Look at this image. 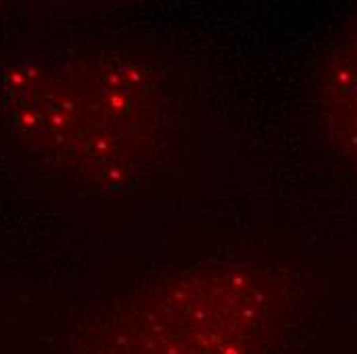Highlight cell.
Listing matches in <instances>:
<instances>
[{"mask_svg":"<svg viewBox=\"0 0 357 354\" xmlns=\"http://www.w3.org/2000/svg\"><path fill=\"white\" fill-rule=\"evenodd\" d=\"M8 121L23 142L91 175L132 166L148 123V86L132 68L80 62L70 72L21 66L4 86Z\"/></svg>","mask_w":357,"mask_h":354,"instance_id":"1","label":"cell"},{"mask_svg":"<svg viewBox=\"0 0 357 354\" xmlns=\"http://www.w3.org/2000/svg\"><path fill=\"white\" fill-rule=\"evenodd\" d=\"M324 106L335 142L357 164V25L349 29L331 58Z\"/></svg>","mask_w":357,"mask_h":354,"instance_id":"2","label":"cell"}]
</instances>
